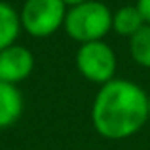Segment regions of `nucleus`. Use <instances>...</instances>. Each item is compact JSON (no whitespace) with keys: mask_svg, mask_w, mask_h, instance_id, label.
<instances>
[{"mask_svg":"<svg viewBox=\"0 0 150 150\" xmlns=\"http://www.w3.org/2000/svg\"><path fill=\"white\" fill-rule=\"evenodd\" d=\"M150 122L148 93L143 86L125 78H114L101 86L91 103L93 129L108 141L137 135Z\"/></svg>","mask_w":150,"mask_h":150,"instance_id":"1","label":"nucleus"},{"mask_svg":"<svg viewBox=\"0 0 150 150\" xmlns=\"http://www.w3.org/2000/svg\"><path fill=\"white\" fill-rule=\"evenodd\" d=\"M112 13L114 11L105 2L88 0L80 6L67 10L63 30L78 46L105 40L106 34L112 33Z\"/></svg>","mask_w":150,"mask_h":150,"instance_id":"2","label":"nucleus"},{"mask_svg":"<svg viewBox=\"0 0 150 150\" xmlns=\"http://www.w3.org/2000/svg\"><path fill=\"white\" fill-rule=\"evenodd\" d=\"M67 10L63 0H25L19 10L21 29L33 38H50L63 29Z\"/></svg>","mask_w":150,"mask_h":150,"instance_id":"3","label":"nucleus"},{"mask_svg":"<svg viewBox=\"0 0 150 150\" xmlns=\"http://www.w3.org/2000/svg\"><path fill=\"white\" fill-rule=\"evenodd\" d=\"M74 63L84 80L95 86H105L116 78L118 70V57L112 46L105 40L80 44L74 55Z\"/></svg>","mask_w":150,"mask_h":150,"instance_id":"4","label":"nucleus"},{"mask_svg":"<svg viewBox=\"0 0 150 150\" xmlns=\"http://www.w3.org/2000/svg\"><path fill=\"white\" fill-rule=\"evenodd\" d=\"M36 59L27 46L13 44L0 51V82L19 86L33 74Z\"/></svg>","mask_w":150,"mask_h":150,"instance_id":"5","label":"nucleus"},{"mask_svg":"<svg viewBox=\"0 0 150 150\" xmlns=\"http://www.w3.org/2000/svg\"><path fill=\"white\" fill-rule=\"evenodd\" d=\"M25 99L19 86L0 82V129L15 125L23 116Z\"/></svg>","mask_w":150,"mask_h":150,"instance_id":"6","label":"nucleus"},{"mask_svg":"<svg viewBox=\"0 0 150 150\" xmlns=\"http://www.w3.org/2000/svg\"><path fill=\"white\" fill-rule=\"evenodd\" d=\"M146 25L141 15L139 8L135 4L129 6H122L112 13V33H116L122 38H131L133 34H137L143 27Z\"/></svg>","mask_w":150,"mask_h":150,"instance_id":"7","label":"nucleus"},{"mask_svg":"<svg viewBox=\"0 0 150 150\" xmlns=\"http://www.w3.org/2000/svg\"><path fill=\"white\" fill-rule=\"evenodd\" d=\"M21 30L23 29H21L19 11L10 2L0 0V51L17 44Z\"/></svg>","mask_w":150,"mask_h":150,"instance_id":"8","label":"nucleus"},{"mask_svg":"<svg viewBox=\"0 0 150 150\" xmlns=\"http://www.w3.org/2000/svg\"><path fill=\"white\" fill-rule=\"evenodd\" d=\"M129 57L137 67L150 70V25H144L129 38Z\"/></svg>","mask_w":150,"mask_h":150,"instance_id":"9","label":"nucleus"},{"mask_svg":"<svg viewBox=\"0 0 150 150\" xmlns=\"http://www.w3.org/2000/svg\"><path fill=\"white\" fill-rule=\"evenodd\" d=\"M135 6L139 8V11H141V15H143L144 23L150 25V0H137Z\"/></svg>","mask_w":150,"mask_h":150,"instance_id":"10","label":"nucleus"},{"mask_svg":"<svg viewBox=\"0 0 150 150\" xmlns=\"http://www.w3.org/2000/svg\"><path fill=\"white\" fill-rule=\"evenodd\" d=\"M63 2H65L67 8H74V6H80V4L88 2V0H63Z\"/></svg>","mask_w":150,"mask_h":150,"instance_id":"11","label":"nucleus"},{"mask_svg":"<svg viewBox=\"0 0 150 150\" xmlns=\"http://www.w3.org/2000/svg\"><path fill=\"white\" fill-rule=\"evenodd\" d=\"M148 118H150V93H148Z\"/></svg>","mask_w":150,"mask_h":150,"instance_id":"12","label":"nucleus"}]
</instances>
